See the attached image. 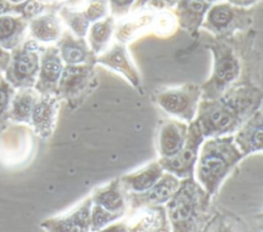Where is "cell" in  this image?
<instances>
[{
	"label": "cell",
	"mask_w": 263,
	"mask_h": 232,
	"mask_svg": "<svg viewBox=\"0 0 263 232\" xmlns=\"http://www.w3.org/2000/svg\"><path fill=\"white\" fill-rule=\"evenodd\" d=\"M90 199L93 204H98L105 209L125 216L128 210L125 192L123 191L119 179H114L106 185L92 191Z\"/></svg>",
	"instance_id": "cell-21"
},
{
	"label": "cell",
	"mask_w": 263,
	"mask_h": 232,
	"mask_svg": "<svg viewBox=\"0 0 263 232\" xmlns=\"http://www.w3.org/2000/svg\"><path fill=\"white\" fill-rule=\"evenodd\" d=\"M263 115L259 109L232 134L233 142L243 157L260 153L263 148Z\"/></svg>",
	"instance_id": "cell-15"
},
{
	"label": "cell",
	"mask_w": 263,
	"mask_h": 232,
	"mask_svg": "<svg viewBox=\"0 0 263 232\" xmlns=\"http://www.w3.org/2000/svg\"><path fill=\"white\" fill-rule=\"evenodd\" d=\"M98 232H128V227L126 221H116Z\"/></svg>",
	"instance_id": "cell-31"
},
{
	"label": "cell",
	"mask_w": 263,
	"mask_h": 232,
	"mask_svg": "<svg viewBox=\"0 0 263 232\" xmlns=\"http://www.w3.org/2000/svg\"><path fill=\"white\" fill-rule=\"evenodd\" d=\"M204 46L213 55V69L210 77L202 84L201 100L219 98L231 85L238 81L241 72V62L230 39L215 38L204 42Z\"/></svg>",
	"instance_id": "cell-4"
},
{
	"label": "cell",
	"mask_w": 263,
	"mask_h": 232,
	"mask_svg": "<svg viewBox=\"0 0 263 232\" xmlns=\"http://www.w3.org/2000/svg\"><path fill=\"white\" fill-rule=\"evenodd\" d=\"M261 105V89L249 80L237 81L219 98L200 100L194 120L204 139L230 136Z\"/></svg>",
	"instance_id": "cell-1"
},
{
	"label": "cell",
	"mask_w": 263,
	"mask_h": 232,
	"mask_svg": "<svg viewBox=\"0 0 263 232\" xmlns=\"http://www.w3.org/2000/svg\"><path fill=\"white\" fill-rule=\"evenodd\" d=\"M242 158L232 134L204 139L199 148L194 178L213 196Z\"/></svg>",
	"instance_id": "cell-3"
},
{
	"label": "cell",
	"mask_w": 263,
	"mask_h": 232,
	"mask_svg": "<svg viewBox=\"0 0 263 232\" xmlns=\"http://www.w3.org/2000/svg\"><path fill=\"white\" fill-rule=\"evenodd\" d=\"M200 100L201 88L196 83L162 87L153 93V101L161 110L188 124L195 119Z\"/></svg>",
	"instance_id": "cell-7"
},
{
	"label": "cell",
	"mask_w": 263,
	"mask_h": 232,
	"mask_svg": "<svg viewBox=\"0 0 263 232\" xmlns=\"http://www.w3.org/2000/svg\"><path fill=\"white\" fill-rule=\"evenodd\" d=\"M109 13L116 20L126 16L130 12V8L135 0H107Z\"/></svg>",
	"instance_id": "cell-30"
},
{
	"label": "cell",
	"mask_w": 263,
	"mask_h": 232,
	"mask_svg": "<svg viewBox=\"0 0 263 232\" xmlns=\"http://www.w3.org/2000/svg\"><path fill=\"white\" fill-rule=\"evenodd\" d=\"M188 125L176 118L160 121L156 133V149L159 158H171L183 148L188 134Z\"/></svg>",
	"instance_id": "cell-12"
},
{
	"label": "cell",
	"mask_w": 263,
	"mask_h": 232,
	"mask_svg": "<svg viewBox=\"0 0 263 232\" xmlns=\"http://www.w3.org/2000/svg\"><path fill=\"white\" fill-rule=\"evenodd\" d=\"M180 181L174 175L164 171L161 178L149 190L139 194L125 193L128 206L127 212L148 206L165 205L179 188Z\"/></svg>",
	"instance_id": "cell-10"
},
{
	"label": "cell",
	"mask_w": 263,
	"mask_h": 232,
	"mask_svg": "<svg viewBox=\"0 0 263 232\" xmlns=\"http://www.w3.org/2000/svg\"><path fill=\"white\" fill-rule=\"evenodd\" d=\"M96 65H65L55 95L66 101L70 109H77L98 86Z\"/></svg>",
	"instance_id": "cell-6"
},
{
	"label": "cell",
	"mask_w": 263,
	"mask_h": 232,
	"mask_svg": "<svg viewBox=\"0 0 263 232\" xmlns=\"http://www.w3.org/2000/svg\"><path fill=\"white\" fill-rule=\"evenodd\" d=\"M115 24L116 20L111 14L90 24L85 39L89 48L97 56L104 52L112 43Z\"/></svg>",
	"instance_id": "cell-22"
},
{
	"label": "cell",
	"mask_w": 263,
	"mask_h": 232,
	"mask_svg": "<svg viewBox=\"0 0 263 232\" xmlns=\"http://www.w3.org/2000/svg\"><path fill=\"white\" fill-rule=\"evenodd\" d=\"M259 0H227L232 5L242 7V8H249L253 5H255Z\"/></svg>",
	"instance_id": "cell-34"
},
{
	"label": "cell",
	"mask_w": 263,
	"mask_h": 232,
	"mask_svg": "<svg viewBox=\"0 0 263 232\" xmlns=\"http://www.w3.org/2000/svg\"><path fill=\"white\" fill-rule=\"evenodd\" d=\"M40 93L32 89H25L21 91L14 102L12 108V114L15 118L22 121L29 122L31 120V114L33 107Z\"/></svg>",
	"instance_id": "cell-26"
},
{
	"label": "cell",
	"mask_w": 263,
	"mask_h": 232,
	"mask_svg": "<svg viewBox=\"0 0 263 232\" xmlns=\"http://www.w3.org/2000/svg\"><path fill=\"white\" fill-rule=\"evenodd\" d=\"M8 102V92L5 87H0V114L3 113Z\"/></svg>",
	"instance_id": "cell-35"
},
{
	"label": "cell",
	"mask_w": 263,
	"mask_h": 232,
	"mask_svg": "<svg viewBox=\"0 0 263 232\" xmlns=\"http://www.w3.org/2000/svg\"><path fill=\"white\" fill-rule=\"evenodd\" d=\"M253 23V10L230 4L227 1L210 6L200 30L221 39H231L239 32L247 31Z\"/></svg>",
	"instance_id": "cell-5"
},
{
	"label": "cell",
	"mask_w": 263,
	"mask_h": 232,
	"mask_svg": "<svg viewBox=\"0 0 263 232\" xmlns=\"http://www.w3.org/2000/svg\"><path fill=\"white\" fill-rule=\"evenodd\" d=\"M24 13L30 16L38 14L42 10V5L36 1H28L24 6Z\"/></svg>",
	"instance_id": "cell-33"
},
{
	"label": "cell",
	"mask_w": 263,
	"mask_h": 232,
	"mask_svg": "<svg viewBox=\"0 0 263 232\" xmlns=\"http://www.w3.org/2000/svg\"><path fill=\"white\" fill-rule=\"evenodd\" d=\"M201 232H249V230L238 217L227 211H216Z\"/></svg>",
	"instance_id": "cell-24"
},
{
	"label": "cell",
	"mask_w": 263,
	"mask_h": 232,
	"mask_svg": "<svg viewBox=\"0 0 263 232\" xmlns=\"http://www.w3.org/2000/svg\"><path fill=\"white\" fill-rule=\"evenodd\" d=\"M39 71V60L35 52V48H30L28 51L18 55L15 62V73L20 81L33 84L37 72Z\"/></svg>",
	"instance_id": "cell-25"
},
{
	"label": "cell",
	"mask_w": 263,
	"mask_h": 232,
	"mask_svg": "<svg viewBox=\"0 0 263 232\" xmlns=\"http://www.w3.org/2000/svg\"><path fill=\"white\" fill-rule=\"evenodd\" d=\"M123 217L124 216L121 214L109 211L104 207L92 203L90 208V232H98Z\"/></svg>",
	"instance_id": "cell-28"
},
{
	"label": "cell",
	"mask_w": 263,
	"mask_h": 232,
	"mask_svg": "<svg viewBox=\"0 0 263 232\" xmlns=\"http://www.w3.org/2000/svg\"><path fill=\"white\" fill-rule=\"evenodd\" d=\"M178 28L177 20L173 11L164 9L155 13L152 33L160 38L171 37L176 33Z\"/></svg>",
	"instance_id": "cell-27"
},
{
	"label": "cell",
	"mask_w": 263,
	"mask_h": 232,
	"mask_svg": "<svg viewBox=\"0 0 263 232\" xmlns=\"http://www.w3.org/2000/svg\"><path fill=\"white\" fill-rule=\"evenodd\" d=\"M60 107V100L55 94H39L31 114V122L36 133L42 139L52 134Z\"/></svg>",
	"instance_id": "cell-16"
},
{
	"label": "cell",
	"mask_w": 263,
	"mask_h": 232,
	"mask_svg": "<svg viewBox=\"0 0 263 232\" xmlns=\"http://www.w3.org/2000/svg\"><path fill=\"white\" fill-rule=\"evenodd\" d=\"M91 205L88 196L71 210L44 220L40 226L46 232H90Z\"/></svg>",
	"instance_id": "cell-11"
},
{
	"label": "cell",
	"mask_w": 263,
	"mask_h": 232,
	"mask_svg": "<svg viewBox=\"0 0 263 232\" xmlns=\"http://www.w3.org/2000/svg\"><path fill=\"white\" fill-rule=\"evenodd\" d=\"M156 12H134L116 21L114 39L127 44L139 37L152 33Z\"/></svg>",
	"instance_id": "cell-18"
},
{
	"label": "cell",
	"mask_w": 263,
	"mask_h": 232,
	"mask_svg": "<svg viewBox=\"0 0 263 232\" xmlns=\"http://www.w3.org/2000/svg\"><path fill=\"white\" fill-rule=\"evenodd\" d=\"M163 173L164 170L158 160H154L135 171L122 175L118 179L125 193L139 194L154 186Z\"/></svg>",
	"instance_id": "cell-20"
},
{
	"label": "cell",
	"mask_w": 263,
	"mask_h": 232,
	"mask_svg": "<svg viewBox=\"0 0 263 232\" xmlns=\"http://www.w3.org/2000/svg\"><path fill=\"white\" fill-rule=\"evenodd\" d=\"M14 22L10 17L0 18V37H6L12 33Z\"/></svg>",
	"instance_id": "cell-32"
},
{
	"label": "cell",
	"mask_w": 263,
	"mask_h": 232,
	"mask_svg": "<svg viewBox=\"0 0 263 232\" xmlns=\"http://www.w3.org/2000/svg\"><path fill=\"white\" fill-rule=\"evenodd\" d=\"M63 22L55 14H45L38 17L32 24V33L40 41H58L64 31Z\"/></svg>",
	"instance_id": "cell-23"
},
{
	"label": "cell",
	"mask_w": 263,
	"mask_h": 232,
	"mask_svg": "<svg viewBox=\"0 0 263 232\" xmlns=\"http://www.w3.org/2000/svg\"><path fill=\"white\" fill-rule=\"evenodd\" d=\"M57 47L64 65H97V55L89 48L86 39L75 36L67 28L64 29Z\"/></svg>",
	"instance_id": "cell-14"
},
{
	"label": "cell",
	"mask_w": 263,
	"mask_h": 232,
	"mask_svg": "<svg viewBox=\"0 0 263 232\" xmlns=\"http://www.w3.org/2000/svg\"><path fill=\"white\" fill-rule=\"evenodd\" d=\"M97 64L120 74L134 88L141 93L143 92L141 74L129 55L125 44L112 41L109 47L97 56Z\"/></svg>",
	"instance_id": "cell-9"
},
{
	"label": "cell",
	"mask_w": 263,
	"mask_h": 232,
	"mask_svg": "<svg viewBox=\"0 0 263 232\" xmlns=\"http://www.w3.org/2000/svg\"><path fill=\"white\" fill-rule=\"evenodd\" d=\"M204 141V137L193 120L188 125V134L183 148L171 158H159L158 162L165 172H170L180 180L194 177L195 165L199 148Z\"/></svg>",
	"instance_id": "cell-8"
},
{
	"label": "cell",
	"mask_w": 263,
	"mask_h": 232,
	"mask_svg": "<svg viewBox=\"0 0 263 232\" xmlns=\"http://www.w3.org/2000/svg\"><path fill=\"white\" fill-rule=\"evenodd\" d=\"M125 221L128 232H172L164 205L129 211V218Z\"/></svg>",
	"instance_id": "cell-13"
},
{
	"label": "cell",
	"mask_w": 263,
	"mask_h": 232,
	"mask_svg": "<svg viewBox=\"0 0 263 232\" xmlns=\"http://www.w3.org/2000/svg\"><path fill=\"white\" fill-rule=\"evenodd\" d=\"M64 66L58 47H48L42 56L39 67V78L36 84L38 93L55 94Z\"/></svg>",
	"instance_id": "cell-19"
},
{
	"label": "cell",
	"mask_w": 263,
	"mask_h": 232,
	"mask_svg": "<svg viewBox=\"0 0 263 232\" xmlns=\"http://www.w3.org/2000/svg\"><path fill=\"white\" fill-rule=\"evenodd\" d=\"M170 7L163 0H135L129 13L134 12H158ZM128 13V14H129Z\"/></svg>",
	"instance_id": "cell-29"
},
{
	"label": "cell",
	"mask_w": 263,
	"mask_h": 232,
	"mask_svg": "<svg viewBox=\"0 0 263 232\" xmlns=\"http://www.w3.org/2000/svg\"><path fill=\"white\" fill-rule=\"evenodd\" d=\"M211 197L194 177L181 180L164 205L172 232H201L212 216Z\"/></svg>",
	"instance_id": "cell-2"
},
{
	"label": "cell",
	"mask_w": 263,
	"mask_h": 232,
	"mask_svg": "<svg viewBox=\"0 0 263 232\" xmlns=\"http://www.w3.org/2000/svg\"><path fill=\"white\" fill-rule=\"evenodd\" d=\"M205 2H208L209 4H214V3H217V2H221V1H224V0H203Z\"/></svg>",
	"instance_id": "cell-37"
},
{
	"label": "cell",
	"mask_w": 263,
	"mask_h": 232,
	"mask_svg": "<svg viewBox=\"0 0 263 232\" xmlns=\"http://www.w3.org/2000/svg\"><path fill=\"white\" fill-rule=\"evenodd\" d=\"M5 8V2L3 0H0V12L3 11Z\"/></svg>",
	"instance_id": "cell-38"
},
{
	"label": "cell",
	"mask_w": 263,
	"mask_h": 232,
	"mask_svg": "<svg viewBox=\"0 0 263 232\" xmlns=\"http://www.w3.org/2000/svg\"><path fill=\"white\" fill-rule=\"evenodd\" d=\"M210 6L203 0H179L173 9L178 27L196 39Z\"/></svg>",
	"instance_id": "cell-17"
},
{
	"label": "cell",
	"mask_w": 263,
	"mask_h": 232,
	"mask_svg": "<svg viewBox=\"0 0 263 232\" xmlns=\"http://www.w3.org/2000/svg\"><path fill=\"white\" fill-rule=\"evenodd\" d=\"M164 2H165V4L170 7V8H172V7H174L175 5H176V3L179 1V0H163Z\"/></svg>",
	"instance_id": "cell-36"
}]
</instances>
